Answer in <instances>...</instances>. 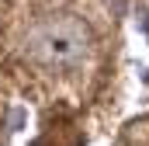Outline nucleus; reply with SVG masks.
I'll list each match as a JSON object with an SVG mask.
<instances>
[{
    "label": "nucleus",
    "instance_id": "1",
    "mask_svg": "<svg viewBox=\"0 0 149 146\" xmlns=\"http://www.w3.org/2000/svg\"><path fill=\"white\" fill-rule=\"evenodd\" d=\"M87 45H90V32L83 21H76L70 14L63 18H45L38 21L35 28L24 38V49L28 56L45 63V66H66L87 56Z\"/></svg>",
    "mask_w": 149,
    "mask_h": 146
},
{
    "label": "nucleus",
    "instance_id": "3",
    "mask_svg": "<svg viewBox=\"0 0 149 146\" xmlns=\"http://www.w3.org/2000/svg\"><path fill=\"white\" fill-rule=\"evenodd\" d=\"M139 14H142V18H139V25H142V32L149 35V7H139Z\"/></svg>",
    "mask_w": 149,
    "mask_h": 146
},
{
    "label": "nucleus",
    "instance_id": "2",
    "mask_svg": "<svg viewBox=\"0 0 149 146\" xmlns=\"http://www.w3.org/2000/svg\"><path fill=\"white\" fill-rule=\"evenodd\" d=\"M24 122H28V111L21 108V105H17V108H10V118H7L10 132H21V129H24Z\"/></svg>",
    "mask_w": 149,
    "mask_h": 146
}]
</instances>
